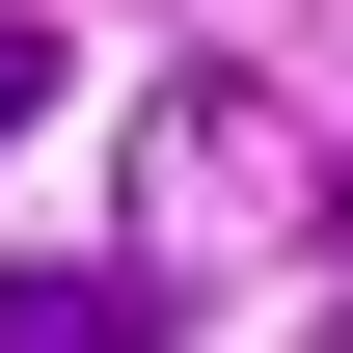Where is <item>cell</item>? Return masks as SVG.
<instances>
[{"mask_svg":"<svg viewBox=\"0 0 353 353\" xmlns=\"http://www.w3.org/2000/svg\"><path fill=\"white\" fill-rule=\"evenodd\" d=\"M0 353H163V272H109V245L0 272Z\"/></svg>","mask_w":353,"mask_h":353,"instance_id":"6da1fadb","label":"cell"},{"mask_svg":"<svg viewBox=\"0 0 353 353\" xmlns=\"http://www.w3.org/2000/svg\"><path fill=\"white\" fill-rule=\"evenodd\" d=\"M28 109H54V28H28V0H0V136H28Z\"/></svg>","mask_w":353,"mask_h":353,"instance_id":"7a4b0ae2","label":"cell"},{"mask_svg":"<svg viewBox=\"0 0 353 353\" xmlns=\"http://www.w3.org/2000/svg\"><path fill=\"white\" fill-rule=\"evenodd\" d=\"M326 245H353V163H326Z\"/></svg>","mask_w":353,"mask_h":353,"instance_id":"3957f363","label":"cell"}]
</instances>
